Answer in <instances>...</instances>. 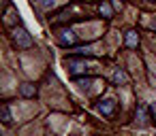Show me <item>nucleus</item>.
Segmentation results:
<instances>
[{
    "instance_id": "1",
    "label": "nucleus",
    "mask_w": 156,
    "mask_h": 136,
    "mask_svg": "<svg viewBox=\"0 0 156 136\" xmlns=\"http://www.w3.org/2000/svg\"><path fill=\"white\" fill-rule=\"evenodd\" d=\"M13 41H15L17 47H24V49L32 47V38H30V34H28L24 28H15V30H13Z\"/></svg>"
},
{
    "instance_id": "7",
    "label": "nucleus",
    "mask_w": 156,
    "mask_h": 136,
    "mask_svg": "<svg viewBox=\"0 0 156 136\" xmlns=\"http://www.w3.org/2000/svg\"><path fill=\"white\" fill-rule=\"evenodd\" d=\"M2 121L5 123H11V111H9L7 104H2Z\"/></svg>"
},
{
    "instance_id": "11",
    "label": "nucleus",
    "mask_w": 156,
    "mask_h": 136,
    "mask_svg": "<svg viewBox=\"0 0 156 136\" xmlns=\"http://www.w3.org/2000/svg\"><path fill=\"white\" fill-rule=\"evenodd\" d=\"M152 117H154V123H156V102L152 104Z\"/></svg>"
},
{
    "instance_id": "10",
    "label": "nucleus",
    "mask_w": 156,
    "mask_h": 136,
    "mask_svg": "<svg viewBox=\"0 0 156 136\" xmlns=\"http://www.w3.org/2000/svg\"><path fill=\"white\" fill-rule=\"evenodd\" d=\"M41 5H43V7H54L56 0H41Z\"/></svg>"
},
{
    "instance_id": "5",
    "label": "nucleus",
    "mask_w": 156,
    "mask_h": 136,
    "mask_svg": "<svg viewBox=\"0 0 156 136\" xmlns=\"http://www.w3.org/2000/svg\"><path fill=\"white\" fill-rule=\"evenodd\" d=\"M126 81H128V77H126V72L118 68V70L113 72V83H126Z\"/></svg>"
},
{
    "instance_id": "6",
    "label": "nucleus",
    "mask_w": 156,
    "mask_h": 136,
    "mask_svg": "<svg viewBox=\"0 0 156 136\" xmlns=\"http://www.w3.org/2000/svg\"><path fill=\"white\" fill-rule=\"evenodd\" d=\"M22 96H26V98H30V96H34V85H22Z\"/></svg>"
},
{
    "instance_id": "9",
    "label": "nucleus",
    "mask_w": 156,
    "mask_h": 136,
    "mask_svg": "<svg viewBox=\"0 0 156 136\" xmlns=\"http://www.w3.org/2000/svg\"><path fill=\"white\" fill-rule=\"evenodd\" d=\"M137 117H139L141 123H145V106H139L137 108Z\"/></svg>"
},
{
    "instance_id": "8",
    "label": "nucleus",
    "mask_w": 156,
    "mask_h": 136,
    "mask_svg": "<svg viewBox=\"0 0 156 136\" xmlns=\"http://www.w3.org/2000/svg\"><path fill=\"white\" fill-rule=\"evenodd\" d=\"M101 13H103L105 17H111V13H113V11H111V7H109L107 2H103V5H101Z\"/></svg>"
},
{
    "instance_id": "2",
    "label": "nucleus",
    "mask_w": 156,
    "mask_h": 136,
    "mask_svg": "<svg viewBox=\"0 0 156 136\" xmlns=\"http://www.w3.org/2000/svg\"><path fill=\"white\" fill-rule=\"evenodd\" d=\"M113 108H115V100H113V98H105V100L98 102V111H101L103 115H111Z\"/></svg>"
},
{
    "instance_id": "3",
    "label": "nucleus",
    "mask_w": 156,
    "mask_h": 136,
    "mask_svg": "<svg viewBox=\"0 0 156 136\" xmlns=\"http://www.w3.org/2000/svg\"><path fill=\"white\" fill-rule=\"evenodd\" d=\"M60 43H62V45H73V43H75V36H73V32H71V30H64V32H60Z\"/></svg>"
},
{
    "instance_id": "4",
    "label": "nucleus",
    "mask_w": 156,
    "mask_h": 136,
    "mask_svg": "<svg viewBox=\"0 0 156 136\" xmlns=\"http://www.w3.org/2000/svg\"><path fill=\"white\" fill-rule=\"evenodd\" d=\"M124 41H126V45H128V47H137V43H139V36H137V32L128 30V32H126V36H124Z\"/></svg>"
}]
</instances>
